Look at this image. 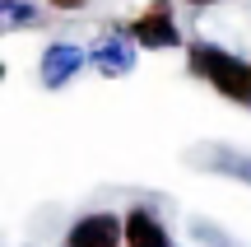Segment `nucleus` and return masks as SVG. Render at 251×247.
<instances>
[{
  "instance_id": "obj_7",
  "label": "nucleus",
  "mask_w": 251,
  "mask_h": 247,
  "mask_svg": "<svg viewBox=\"0 0 251 247\" xmlns=\"http://www.w3.org/2000/svg\"><path fill=\"white\" fill-rule=\"evenodd\" d=\"M186 5H219V0H186Z\"/></svg>"
},
{
  "instance_id": "obj_2",
  "label": "nucleus",
  "mask_w": 251,
  "mask_h": 247,
  "mask_svg": "<svg viewBox=\"0 0 251 247\" xmlns=\"http://www.w3.org/2000/svg\"><path fill=\"white\" fill-rule=\"evenodd\" d=\"M65 247H126V220L117 215H84L70 224Z\"/></svg>"
},
{
  "instance_id": "obj_4",
  "label": "nucleus",
  "mask_w": 251,
  "mask_h": 247,
  "mask_svg": "<svg viewBox=\"0 0 251 247\" xmlns=\"http://www.w3.org/2000/svg\"><path fill=\"white\" fill-rule=\"evenodd\" d=\"M126 247H172V243H168V229H163L158 215L135 205V210L126 215Z\"/></svg>"
},
{
  "instance_id": "obj_5",
  "label": "nucleus",
  "mask_w": 251,
  "mask_h": 247,
  "mask_svg": "<svg viewBox=\"0 0 251 247\" xmlns=\"http://www.w3.org/2000/svg\"><path fill=\"white\" fill-rule=\"evenodd\" d=\"M75 65H79V52H75V47H51V56H47V70H42V75H47V84H61Z\"/></svg>"
},
{
  "instance_id": "obj_1",
  "label": "nucleus",
  "mask_w": 251,
  "mask_h": 247,
  "mask_svg": "<svg viewBox=\"0 0 251 247\" xmlns=\"http://www.w3.org/2000/svg\"><path fill=\"white\" fill-rule=\"evenodd\" d=\"M186 52H191V70H196L200 80H209L228 103L251 108V61H242V56H233V52H219V47H209V42H196V47H186Z\"/></svg>"
},
{
  "instance_id": "obj_3",
  "label": "nucleus",
  "mask_w": 251,
  "mask_h": 247,
  "mask_svg": "<svg viewBox=\"0 0 251 247\" xmlns=\"http://www.w3.org/2000/svg\"><path fill=\"white\" fill-rule=\"evenodd\" d=\"M135 42L140 47H177V28H172V5L168 0H153L140 19H135Z\"/></svg>"
},
{
  "instance_id": "obj_6",
  "label": "nucleus",
  "mask_w": 251,
  "mask_h": 247,
  "mask_svg": "<svg viewBox=\"0 0 251 247\" xmlns=\"http://www.w3.org/2000/svg\"><path fill=\"white\" fill-rule=\"evenodd\" d=\"M47 5H51V9H84L89 0H47Z\"/></svg>"
}]
</instances>
